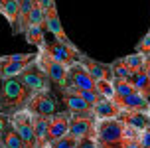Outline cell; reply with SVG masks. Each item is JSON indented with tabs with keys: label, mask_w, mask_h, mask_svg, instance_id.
<instances>
[{
	"label": "cell",
	"mask_w": 150,
	"mask_h": 148,
	"mask_svg": "<svg viewBox=\"0 0 150 148\" xmlns=\"http://www.w3.org/2000/svg\"><path fill=\"white\" fill-rule=\"evenodd\" d=\"M77 142H79V138H75L73 134H65L57 140L50 142V148H77Z\"/></svg>",
	"instance_id": "23"
},
{
	"label": "cell",
	"mask_w": 150,
	"mask_h": 148,
	"mask_svg": "<svg viewBox=\"0 0 150 148\" xmlns=\"http://www.w3.org/2000/svg\"><path fill=\"white\" fill-rule=\"evenodd\" d=\"M40 2H42V4H44V6H45V10H47V8L52 6V4H53V2H55V0H40Z\"/></svg>",
	"instance_id": "31"
},
{
	"label": "cell",
	"mask_w": 150,
	"mask_h": 148,
	"mask_svg": "<svg viewBox=\"0 0 150 148\" xmlns=\"http://www.w3.org/2000/svg\"><path fill=\"white\" fill-rule=\"evenodd\" d=\"M112 67V75H115V79H122V81H130V77H132V71L127 67V63H125V59L119 57L115 59L111 63Z\"/></svg>",
	"instance_id": "21"
},
{
	"label": "cell",
	"mask_w": 150,
	"mask_h": 148,
	"mask_svg": "<svg viewBox=\"0 0 150 148\" xmlns=\"http://www.w3.org/2000/svg\"><path fill=\"white\" fill-rule=\"evenodd\" d=\"M125 63H127V67L132 71V73H136V71H140V69H144V61H146V55H142V53H128V55H125Z\"/></svg>",
	"instance_id": "22"
},
{
	"label": "cell",
	"mask_w": 150,
	"mask_h": 148,
	"mask_svg": "<svg viewBox=\"0 0 150 148\" xmlns=\"http://www.w3.org/2000/svg\"><path fill=\"white\" fill-rule=\"evenodd\" d=\"M0 14L6 18V22L12 28V34L18 36V26H20V0H2Z\"/></svg>",
	"instance_id": "16"
},
{
	"label": "cell",
	"mask_w": 150,
	"mask_h": 148,
	"mask_svg": "<svg viewBox=\"0 0 150 148\" xmlns=\"http://www.w3.org/2000/svg\"><path fill=\"white\" fill-rule=\"evenodd\" d=\"M0 148H4V144H2V140H0Z\"/></svg>",
	"instance_id": "32"
},
{
	"label": "cell",
	"mask_w": 150,
	"mask_h": 148,
	"mask_svg": "<svg viewBox=\"0 0 150 148\" xmlns=\"http://www.w3.org/2000/svg\"><path fill=\"white\" fill-rule=\"evenodd\" d=\"M81 63L85 65V69L93 75L95 81H115V75H112V67L111 63H103V61H97V59L89 57L87 53L81 57Z\"/></svg>",
	"instance_id": "12"
},
{
	"label": "cell",
	"mask_w": 150,
	"mask_h": 148,
	"mask_svg": "<svg viewBox=\"0 0 150 148\" xmlns=\"http://www.w3.org/2000/svg\"><path fill=\"white\" fill-rule=\"evenodd\" d=\"M144 71H146V75H148V79H150V55H146V61H144Z\"/></svg>",
	"instance_id": "30"
},
{
	"label": "cell",
	"mask_w": 150,
	"mask_h": 148,
	"mask_svg": "<svg viewBox=\"0 0 150 148\" xmlns=\"http://www.w3.org/2000/svg\"><path fill=\"white\" fill-rule=\"evenodd\" d=\"M69 87L75 89H85V91H95L97 81L93 79V75L85 69L83 63H75L69 67Z\"/></svg>",
	"instance_id": "10"
},
{
	"label": "cell",
	"mask_w": 150,
	"mask_h": 148,
	"mask_svg": "<svg viewBox=\"0 0 150 148\" xmlns=\"http://www.w3.org/2000/svg\"><path fill=\"white\" fill-rule=\"evenodd\" d=\"M97 125L99 120L93 115H71L69 120V134L75 138H87L97 134Z\"/></svg>",
	"instance_id": "9"
},
{
	"label": "cell",
	"mask_w": 150,
	"mask_h": 148,
	"mask_svg": "<svg viewBox=\"0 0 150 148\" xmlns=\"http://www.w3.org/2000/svg\"><path fill=\"white\" fill-rule=\"evenodd\" d=\"M32 95L34 93L18 77L2 79L0 81V113L6 117H12L14 113L28 109Z\"/></svg>",
	"instance_id": "1"
},
{
	"label": "cell",
	"mask_w": 150,
	"mask_h": 148,
	"mask_svg": "<svg viewBox=\"0 0 150 148\" xmlns=\"http://www.w3.org/2000/svg\"><path fill=\"white\" fill-rule=\"evenodd\" d=\"M34 130H36L38 148L50 146V118L47 117H34Z\"/></svg>",
	"instance_id": "17"
},
{
	"label": "cell",
	"mask_w": 150,
	"mask_h": 148,
	"mask_svg": "<svg viewBox=\"0 0 150 148\" xmlns=\"http://www.w3.org/2000/svg\"><path fill=\"white\" fill-rule=\"evenodd\" d=\"M77 148H97V140L95 136H87V138H79Z\"/></svg>",
	"instance_id": "26"
},
{
	"label": "cell",
	"mask_w": 150,
	"mask_h": 148,
	"mask_svg": "<svg viewBox=\"0 0 150 148\" xmlns=\"http://www.w3.org/2000/svg\"><path fill=\"white\" fill-rule=\"evenodd\" d=\"M45 32H47L45 26H28V30L24 32V38H26V42L30 45H34L36 50H40L47 42L45 40Z\"/></svg>",
	"instance_id": "18"
},
{
	"label": "cell",
	"mask_w": 150,
	"mask_h": 148,
	"mask_svg": "<svg viewBox=\"0 0 150 148\" xmlns=\"http://www.w3.org/2000/svg\"><path fill=\"white\" fill-rule=\"evenodd\" d=\"M10 125L14 126V130L22 136L24 144L28 148H38V140H36V130H34V115L28 109L18 111L10 117Z\"/></svg>",
	"instance_id": "7"
},
{
	"label": "cell",
	"mask_w": 150,
	"mask_h": 148,
	"mask_svg": "<svg viewBox=\"0 0 150 148\" xmlns=\"http://www.w3.org/2000/svg\"><path fill=\"white\" fill-rule=\"evenodd\" d=\"M132 134H134V130L128 128L119 118L99 120L97 134H95L97 148H127Z\"/></svg>",
	"instance_id": "2"
},
{
	"label": "cell",
	"mask_w": 150,
	"mask_h": 148,
	"mask_svg": "<svg viewBox=\"0 0 150 148\" xmlns=\"http://www.w3.org/2000/svg\"><path fill=\"white\" fill-rule=\"evenodd\" d=\"M148 30H150V28H148Z\"/></svg>",
	"instance_id": "34"
},
{
	"label": "cell",
	"mask_w": 150,
	"mask_h": 148,
	"mask_svg": "<svg viewBox=\"0 0 150 148\" xmlns=\"http://www.w3.org/2000/svg\"><path fill=\"white\" fill-rule=\"evenodd\" d=\"M38 63L47 73V77H50V81H52L55 91L69 87V67L67 65H63L57 59H53L45 50H38Z\"/></svg>",
	"instance_id": "3"
},
{
	"label": "cell",
	"mask_w": 150,
	"mask_h": 148,
	"mask_svg": "<svg viewBox=\"0 0 150 148\" xmlns=\"http://www.w3.org/2000/svg\"><path fill=\"white\" fill-rule=\"evenodd\" d=\"M8 126H10V117H6V115H2V113H0V136L6 132Z\"/></svg>",
	"instance_id": "28"
},
{
	"label": "cell",
	"mask_w": 150,
	"mask_h": 148,
	"mask_svg": "<svg viewBox=\"0 0 150 148\" xmlns=\"http://www.w3.org/2000/svg\"><path fill=\"white\" fill-rule=\"evenodd\" d=\"M40 50H45L53 59H57L59 63H63L67 67L75 65V63H81V57L85 55V52H81L75 44H63V42H57V40L45 42L44 47H40Z\"/></svg>",
	"instance_id": "5"
},
{
	"label": "cell",
	"mask_w": 150,
	"mask_h": 148,
	"mask_svg": "<svg viewBox=\"0 0 150 148\" xmlns=\"http://www.w3.org/2000/svg\"><path fill=\"white\" fill-rule=\"evenodd\" d=\"M18 79L30 89L32 93H42V91H52V89H53L50 77H47V73L42 69V65L38 63V59H36V61H32L30 65L18 75Z\"/></svg>",
	"instance_id": "6"
},
{
	"label": "cell",
	"mask_w": 150,
	"mask_h": 148,
	"mask_svg": "<svg viewBox=\"0 0 150 148\" xmlns=\"http://www.w3.org/2000/svg\"><path fill=\"white\" fill-rule=\"evenodd\" d=\"M130 83H132V87H134L140 95H144L146 99H150V79H148V75H146V71H144V69H140V71L132 73Z\"/></svg>",
	"instance_id": "19"
},
{
	"label": "cell",
	"mask_w": 150,
	"mask_h": 148,
	"mask_svg": "<svg viewBox=\"0 0 150 148\" xmlns=\"http://www.w3.org/2000/svg\"><path fill=\"white\" fill-rule=\"evenodd\" d=\"M0 140H2V144H4V148H28L26 144H24L22 136L14 130V126L10 125L6 128V132L0 136Z\"/></svg>",
	"instance_id": "20"
},
{
	"label": "cell",
	"mask_w": 150,
	"mask_h": 148,
	"mask_svg": "<svg viewBox=\"0 0 150 148\" xmlns=\"http://www.w3.org/2000/svg\"><path fill=\"white\" fill-rule=\"evenodd\" d=\"M134 52H138V53H142V55H150V30L146 32L142 36V40L136 44V47H134Z\"/></svg>",
	"instance_id": "25"
},
{
	"label": "cell",
	"mask_w": 150,
	"mask_h": 148,
	"mask_svg": "<svg viewBox=\"0 0 150 148\" xmlns=\"http://www.w3.org/2000/svg\"><path fill=\"white\" fill-rule=\"evenodd\" d=\"M69 120H71V113L65 109L50 118V142L69 134Z\"/></svg>",
	"instance_id": "13"
},
{
	"label": "cell",
	"mask_w": 150,
	"mask_h": 148,
	"mask_svg": "<svg viewBox=\"0 0 150 148\" xmlns=\"http://www.w3.org/2000/svg\"><path fill=\"white\" fill-rule=\"evenodd\" d=\"M63 109L71 115H93V105H89L75 87H65L57 91Z\"/></svg>",
	"instance_id": "8"
},
{
	"label": "cell",
	"mask_w": 150,
	"mask_h": 148,
	"mask_svg": "<svg viewBox=\"0 0 150 148\" xmlns=\"http://www.w3.org/2000/svg\"><path fill=\"white\" fill-rule=\"evenodd\" d=\"M119 120H122L128 128H132L134 132H142L144 128L150 126V113H130V111H122Z\"/></svg>",
	"instance_id": "15"
},
{
	"label": "cell",
	"mask_w": 150,
	"mask_h": 148,
	"mask_svg": "<svg viewBox=\"0 0 150 148\" xmlns=\"http://www.w3.org/2000/svg\"><path fill=\"white\" fill-rule=\"evenodd\" d=\"M127 148H142V144H140V138H138V132H134V134H132V138L128 140Z\"/></svg>",
	"instance_id": "29"
},
{
	"label": "cell",
	"mask_w": 150,
	"mask_h": 148,
	"mask_svg": "<svg viewBox=\"0 0 150 148\" xmlns=\"http://www.w3.org/2000/svg\"><path fill=\"white\" fill-rule=\"evenodd\" d=\"M47 148H50V146H47Z\"/></svg>",
	"instance_id": "33"
},
{
	"label": "cell",
	"mask_w": 150,
	"mask_h": 148,
	"mask_svg": "<svg viewBox=\"0 0 150 148\" xmlns=\"http://www.w3.org/2000/svg\"><path fill=\"white\" fill-rule=\"evenodd\" d=\"M97 89L105 99H112L115 97V85H112V81H97Z\"/></svg>",
	"instance_id": "24"
},
{
	"label": "cell",
	"mask_w": 150,
	"mask_h": 148,
	"mask_svg": "<svg viewBox=\"0 0 150 148\" xmlns=\"http://www.w3.org/2000/svg\"><path fill=\"white\" fill-rule=\"evenodd\" d=\"M138 138H140L142 148H150V126H148V128H144L142 132L138 134Z\"/></svg>",
	"instance_id": "27"
},
{
	"label": "cell",
	"mask_w": 150,
	"mask_h": 148,
	"mask_svg": "<svg viewBox=\"0 0 150 148\" xmlns=\"http://www.w3.org/2000/svg\"><path fill=\"white\" fill-rule=\"evenodd\" d=\"M45 30L53 36V40L57 42H63V44H73L69 36L65 34V30L61 26V20H59V12H57V4L53 2L52 6L45 10Z\"/></svg>",
	"instance_id": "11"
},
{
	"label": "cell",
	"mask_w": 150,
	"mask_h": 148,
	"mask_svg": "<svg viewBox=\"0 0 150 148\" xmlns=\"http://www.w3.org/2000/svg\"><path fill=\"white\" fill-rule=\"evenodd\" d=\"M59 95H55V89L52 91H42V93H34L28 103V111L34 117H47L52 118L53 115H57L59 109Z\"/></svg>",
	"instance_id": "4"
},
{
	"label": "cell",
	"mask_w": 150,
	"mask_h": 148,
	"mask_svg": "<svg viewBox=\"0 0 150 148\" xmlns=\"http://www.w3.org/2000/svg\"><path fill=\"white\" fill-rule=\"evenodd\" d=\"M122 109L115 99H101L97 105H93V117L97 120H109V118H119Z\"/></svg>",
	"instance_id": "14"
}]
</instances>
